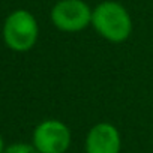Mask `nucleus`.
I'll return each mask as SVG.
<instances>
[{"label": "nucleus", "instance_id": "1", "mask_svg": "<svg viewBox=\"0 0 153 153\" xmlns=\"http://www.w3.org/2000/svg\"><path fill=\"white\" fill-rule=\"evenodd\" d=\"M92 27L105 41L122 44L128 41L132 33V18L122 3L116 0H105L93 8Z\"/></svg>", "mask_w": 153, "mask_h": 153}, {"label": "nucleus", "instance_id": "2", "mask_svg": "<svg viewBox=\"0 0 153 153\" xmlns=\"http://www.w3.org/2000/svg\"><path fill=\"white\" fill-rule=\"evenodd\" d=\"M2 33L9 50L26 53L36 45L39 38V26L32 12L17 9L6 17Z\"/></svg>", "mask_w": 153, "mask_h": 153}, {"label": "nucleus", "instance_id": "3", "mask_svg": "<svg viewBox=\"0 0 153 153\" xmlns=\"http://www.w3.org/2000/svg\"><path fill=\"white\" fill-rule=\"evenodd\" d=\"M93 9L84 0H59L51 8L53 26L63 33H78L92 26Z\"/></svg>", "mask_w": 153, "mask_h": 153}, {"label": "nucleus", "instance_id": "4", "mask_svg": "<svg viewBox=\"0 0 153 153\" xmlns=\"http://www.w3.org/2000/svg\"><path fill=\"white\" fill-rule=\"evenodd\" d=\"M71 143L72 132L62 120L47 119L33 129L32 144L39 153H66Z\"/></svg>", "mask_w": 153, "mask_h": 153}, {"label": "nucleus", "instance_id": "5", "mask_svg": "<svg viewBox=\"0 0 153 153\" xmlns=\"http://www.w3.org/2000/svg\"><path fill=\"white\" fill-rule=\"evenodd\" d=\"M86 153H120L122 137L119 129L108 122H99L93 125L84 143Z\"/></svg>", "mask_w": 153, "mask_h": 153}, {"label": "nucleus", "instance_id": "6", "mask_svg": "<svg viewBox=\"0 0 153 153\" xmlns=\"http://www.w3.org/2000/svg\"><path fill=\"white\" fill-rule=\"evenodd\" d=\"M3 153H39L33 144H27V143H15L11 144L5 149Z\"/></svg>", "mask_w": 153, "mask_h": 153}, {"label": "nucleus", "instance_id": "7", "mask_svg": "<svg viewBox=\"0 0 153 153\" xmlns=\"http://www.w3.org/2000/svg\"><path fill=\"white\" fill-rule=\"evenodd\" d=\"M5 141H3V138H2V135H0V153H3L5 152Z\"/></svg>", "mask_w": 153, "mask_h": 153}]
</instances>
